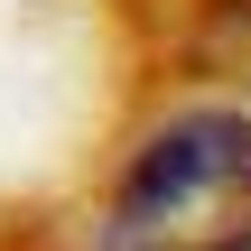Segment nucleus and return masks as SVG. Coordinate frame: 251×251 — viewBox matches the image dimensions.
Masks as SVG:
<instances>
[{
	"label": "nucleus",
	"instance_id": "nucleus-1",
	"mask_svg": "<svg viewBox=\"0 0 251 251\" xmlns=\"http://www.w3.org/2000/svg\"><path fill=\"white\" fill-rule=\"evenodd\" d=\"M102 251H251V112H177L102 205Z\"/></svg>",
	"mask_w": 251,
	"mask_h": 251
}]
</instances>
